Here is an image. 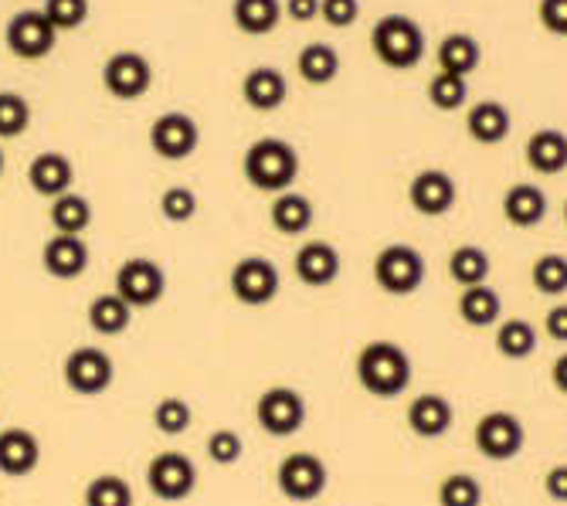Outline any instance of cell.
<instances>
[{
	"instance_id": "obj_1",
	"label": "cell",
	"mask_w": 567,
	"mask_h": 506,
	"mask_svg": "<svg viewBox=\"0 0 567 506\" xmlns=\"http://www.w3.org/2000/svg\"><path fill=\"white\" fill-rule=\"evenodd\" d=\"M353 374H357V384L364 388L371 397H381V401H391V397H401L411 384V358L408 350L394 340H371L360 347L357 361H353Z\"/></svg>"
},
{
	"instance_id": "obj_2",
	"label": "cell",
	"mask_w": 567,
	"mask_h": 506,
	"mask_svg": "<svg viewBox=\"0 0 567 506\" xmlns=\"http://www.w3.org/2000/svg\"><path fill=\"white\" fill-rule=\"evenodd\" d=\"M241 174L255 190H262V194L292 190V184L299 177V154L282 136H262L245 149Z\"/></svg>"
},
{
	"instance_id": "obj_3",
	"label": "cell",
	"mask_w": 567,
	"mask_h": 506,
	"mask_svg": "<svg viewBox=\"0 0 567 506\" xmlns=\"http://www.w3.org/2000/svg\"><path fill=\"white\" fill-rule=\"evenodd\" d=\"M371 52L391 72H411L425 62V28L408 14H388L371 28Z\"/></svg>"
},
{
	"instance_id": "obj_4",
	"label": "cell",
	"mask_w": 567,
	"mask_h": 506,
	"mask_svg": "<svg viewBox=\"0 0 567 506\" xmlns=\"http://www.w3.org/2000/svg\"><path fill=\"white\" fill-rule=\"evenodd\" d=\"M425 276H429V266L415 245L394 241V245H384L374 256V282L388 296H415L425 286Z\"/></svg>"
},
{
	"instance_id": "obj_5",
	"label": "cell",
	"mask_w": 567,
	"mask_h": 506,
	"mask_svg": "<svg viewBox=\"0 0 567 506\" xmlns=\"http://www.w3.org/2000/svg\"><path fill=\"white\" fill-rule=\"evenodd\" d=\"M255 422L272 438H289L306 425V397L289 384H272L255 401Z\"/></svg>"
},
{
	"instance_id": "obj_6",
	"label": "cell",
	"mask_w": 567,
	"mask_h": 506,
	"mask_svg": "<svg viewBox=\"0 0 567 506\" xmlns=\"http://www.w3.org/2000/svg\"><path fill=\"white\" fill-rule=\"evenodd\" d=\"M473 442H476V452L489 463H509L517 459L524 452V442H527V428L524 422L513 415V412H486L476 428H473Z\"/></svg>"
},
{
	"instance_id": "obj_7",
	"label": "cell",
	"mask_w": 567,
	"mask_h": 506,
	"mask_svg": "<svg viewBox=\"0 0 567 506\" xmlns=\"http://www.w3.org/2000/svg\"><path fill=\"white\" fill-rule=\"evenodd\" d=\"M330 483L327 463L317 452H289L276 469V486L292 503H313Z\"/></svg>"
},
{
	"instance_id": "obj_8",
	"label": "cell",
	"mask_w": 567,
	"mask_h": 506,
	"mask_svg": "<svg viewBox=\"0 0 567 506\" xmlns=\"http://www.w3.org/2000/svg\"><path fill=\"white\" fill-rule=\"evenodd\" d=\"M4 44L8 52L21 62H41L55 52L59 44V31L48 24L44 11L41 8H31V11H18L8 28H4Z\"/></svg>"
},
{
	"instance_id": "obj_9",
	"label": "cell",
	"mask_w": 567,
	"mask_h": 506,
	"mask_svg": "<svg viewBox=\"0 0 567 506\" xmlns=\"http://www.w3.org/2000/svg\"><path fill=\"white\" fill-rule=\"evenodd\" d=\"M113 292L130 302V310H150V307H157V302L164 299V292H167V272L146 256L126 259L116 269Z\"/></svg>"
},
{
	"instance_id": "obj_10",
	"label": "cell",
	"mask_w": 567,
	"mask_h": 506,
	"mask_svg": "<svg viewBox=\"0 0 567 506\" xmlns=\"http://www.w3.org/2000/svg\"><path fill=\"white\" fill-rule=\"evenodd\" d=\"M146 489L164 503L187 499L197 489V466L190 463V455L177 448L153 455L146 466Z\"/></svg>"
},
{
	"instance_id": "obj_11",
	"label": "cell",
	"mask_w": 567,
	"mask_h": 506,
	"mask_svg": "<svg viewBox=\"0 0 567 506\" xmlns=\"http://www.w3.org/2000/svg\"><path fill=\"white\" fill-rule=\"evenodd\" d=\"M62 378H65V388L82 394V397H99L113 388V378H116V368H113V358L106 350L99 347H75L65 364H62Z\"/></svg>"
},
{
	"instance_id": "obj_12",
	"label": "cell",
	"mask_w": 567,
	"mask_h": 506,
	"mask_svg": "<svg viewBox=\"0 0 567 506\" xmlns=\"http://www.w3.org/2000/svg\"><path fill=\"white\" fill-rule=\"evenodd\" d=\"M279 286H282L279 269L266 256L238 259L231 276H228V289L241 307H269V302L279 296Z\"/></svg>"
},
{
	"instance_id": "obj_13",
	"label": "cell",
	"mask_w": 567,
	"mask_h": 506,
	"mask_svg": "<svg viewBox=\"0 0 567 506\" xmlns=\"http://www.w3.org/2000/svg\"><path fill=\"white\" fill-rule=\"evenodd\" d=\"M197 143H200V126H197L194 116H187L181 110L161 113L150 126V149L161 161L181 164V161H187L194 154Z\"/></svg>"
},
{
	"instance_id": "obj_14",
	"label": "cell",
	"mask_w": 567,
	"mask_h": 506,
	"mask_svg": "<svg viewBox=\"0 0 567 506\" xmlns=\"http://www.w3.org/2000/svg\"><path fill=\"white\" fill-rule=\"evenodd\" d=\"M102 85L120 103H133V99H143L153 89V65L146 55L123 48V52L110 55L106 65H102Z\"/></svg>"
},
{
	"instance_id": "obj_15",
	"label": "cell",
	"mask_w": 567,
	"mask_h": 506,
	"mask_svg": "<svg viewBox=\"0 0 567 506\" xmlns=\"http://www.w3.org/2000/svg\"><path fill=\"white\" fill-rule=\"evenodd\" d=\"M458 200V184L442 167H425L408 184V205L422 218H445Z\"/></svg>"
},
{
	"instance_id": "obj_16",
	"label": "cell",
	"mask_w": 567,
	"mask_h": 506,
	"mask_svg": "<svg viewBox=\"0 0 567 506\" xmlns=\"http://www.w3.org/2000/svg\"><path fill=\"white\" fill-rule=\"evenodd\" d=\"M41 269L59 279V282H72L89 269V245L82 235H51L41 248Z\"/></svg>"
},
{
	"instance_id": "obj_17",
	"label": "cell",
	"mask_w": 567,
	"mask_h": 506,
	"mask_svg": "<svg viewBox=\"0 0 567 506\" xmlns=\"http://www.w3.org/2000/svg\"><path fill=\"white\" fill-rule=\"evenodd\" d=\"M408 428L415 432L419 438H442L452 432L455 425V409L445 394H435V391H425V394H415L408 401Z\"/></svg>"
},
{
	"instance_id": "obj_18",
	"label": "cell",
	"mask_w": 567,
	"mask_h": 506,
	"mask_svg": "<svg viewBox=\"0 0 567 506\" xmlns=\"http://www.w3.org/2000/svg\"><path fill=\"white\" fill-rule=\"evenodd\" d=\"M292 269H296V279L309 289H323V286H333L337 276H340V251L330 245V241H306L299 245L296 259H292Z\"/></svg>"
},
{
	"instance_id": "obj_19",
	"label": "cell",
	"mask_w": 567,
	"mask_h": 506,
	"mask_svg": "<svg viewBox=\"0 0 567 506\" xmlns=\"http://www.w3.org/2000/svg\"><path fill=\"white\" fill-rule=\"evenodd\" d=\"M241 99H245V106L255 113H276L289 99V82L272 65H255L241 79Z\"/></svg>"
},
{
	"instance_id": "obj_20",
	"label": "cell",
	"mask_w": 567,
	"mask_h": 506,
	"mask_svg": "<svg viewBox=\"0 0 567 506\" xmlns=\"http://www.w3.org/2000/svg\"><path fill=\"white\" fill-rule=\"evenodd\" d=\"M28 184L38 197H48V200H55L62 194L72 190L75 184V164L59 154V149H44V154H38L28 167Z\"/></svg>"
},
{
	"instance_id": "obj_21",
	"label": "cell",
	"mask_w": 567,
	"mask_h": 506,
	"mask_svg": "<svg viewBox=\"0 0 567 506\" xmlns=\"http://www.w3.org/2000/svg\"><path fill=\"white\" fill-rule=\"evenodd\" d=\"M38 463H41V442L34 432L18 425L0 432V476L24 479L38 469Z\"/></svg>"
},
{
	"instance_id": "obj_22",
	"label": "cell",
	"mask_w": 567,
	"mask_h": 506,
	"mask_svg": "<svg viewBox=\"0 0 567 506\" xmlns=\"http://www.w3.org/2000/svg\"><path fill=\"white\" fill-rule=\"evenodd\" d=\"M524 161L540 177H557L567 171V133L557 126L534 130L524 146Z\"/></svg>"
},
{
	"instance_id": "obj_23",
	"label": "cell",
	"mask_w": 567,
	"mask_h": 506,
	"mask_svg": "<svg viewBox=\"0 0 567 506\" xmlns=\"http://www.w3.org/2000/svg\"><path fill=\"white\" fill-rule=\"evenodd\" d=\"M466 133L480 146H499L513 133V113L499 99H483L466 110Z\"/></svg>"
},
{
	"instance_id": "obj_24",
	"label": "cell",
	"mask_w": 567,
	"mask_h": 506,
	"mask_svg": "<svg viewBox=\"0 0 567 506\" xmlns=\"http://www.w3.org/2000/svg\"><path fill=\"white\" fill-rule=\"evenodd\" d=\"M499 208H503L506 225L520 228V231H530V228H537L547 218V194L537 184H527V180L513 184V187H506Z\"/></svg>"
},
{
	"instance_id": "obj_25",
	"label": "cell",
	"mask_w": 567,
	"mask_h": 506,
	"mask_svg": "<svg viewBox=\"0 0 567 506\" xmlns=\"http://www.w3.org/2000/svg\"><path fill=\"white\" fill-rule=\"evenodd\" d=\"M483 65V44L466 34V31H452L439 41V72L470 79Z\"/></svg>"
},
{
	"instance_id": "obj_26",
	"label": "cell",
	"mask_w": 567,
	"mask_h": 506,
	"mask_svg": "<svg viewBox=\"0 0 567 506\" xmlns=\"http://www.w3.org/2000/svg\"><path fill=\"white\" fill-rule=\"evenodd\" d=\"M313 218H317L313 200L299 190L276 194L272 208H269V221L279 235H306L309 228H313Z\"/></svg>"
},
{
	"instance_id": "obj_27",
	"label": "cell",
	"mask_w": 567,
	"mask_h": 506,
	"mask_svg": "<svg viewBox=\"0 0 567 506\" xmlns=\"http://www.w3.org/2000/svg\"><path fill=\"white\" fill-rule=\"evenodd\" d=\"M231 21L248 38H266L282 21L279 0H231Z\"/></svg>"
},
{
	"instance_id": "obj_28",
	"label": "cell",
	"mask_w": 567,
	"mask_h": 506,
	"mask_svg": "<svg viewBox=\"0 0 567 506\" xmlns=\"http://www.w3.org/2000/svg\"><path fill=\"white\" fill-rule=\"evenodd\" d=\"M458 317H462V323H470L476 330L496 327L499 317H503V299L489 282L470 286V289H462V296H458Z\"/></svg>"
},
{
	"instance_id": "obj_29",
	"label": "cell",
	"mask_w": 567,
	"mask_h": 506,
	"mask_svg": "<svg viewBox=\"0 0 567 506\" xmlns=\"http://www.w3.org/2000/svg\"><path fill=\"white\" fill-rule=\"evenodd\" d=\"M89 327L99 333V337H120L126 333V327L133 323V310H130V302L120 299L116 292H99L92 302H89Z\"/></svg>"
},
{
	"instance_id": "obj_30",
	"label": "cell",
	"mask_w": 567,
	"mask_h": 506,
	"mask_svg": "<svg viewBox=\"0 0 567 506\" xmlns=\"http://www.w3.org/2000/svg\"><path fill=\"white\" fill-rule=\"evenodd\" d=\"M296 72L306 85H330L340 75V52L333 44L309 41L296 59Z\"/></svg>"
},
{
	"instance_id": "obj_31",
	"label": "cell",
	"mask_w": 567,
	"mask_h": 506,
	"mask_svg": "<svg viewBox=\"0 0 567 506\" xmlns=\"http://www.w3.org/2000/svg\"><path fill=\"white\" fill-rule=\"evenodd\" d=\"M493 272V259L483 245H458L449 256V276L458 289L483 286Z\"/></svg>"
},
{
	"instance_id": "obj_32",
	"label": "cell",
	"mask_w": 567,
	"mask_h": 506,
	"mask_svg": "<svg viewBox=\"0 0 567 506\" xmlns=\"http://www.w3.org/2000/svg\"><path fill=\"white\" fill-rule=\"evenodd\" d=\"M537 340H540L537 327L530 320H520V317L499 320L496 333H493V343L499 350V358H506V361H527V358H534Z\"/></svg>"
},
{
	"instance_id": "obj_33",
	"label": "cell",
	"mask_w": 567,
	"mask_h": 506,
	"mask_svg": "<svg viewBox=\"0 0 567 506\" xmlns=\"http://www.w3.org/2000/svg\"><path fill=\"white\" fill-rule=\"evenodd\" d=\"M48 221L59 235H85V228L92 225V205L89 197L69 190L62 197L51 200V211H48Z\"/></svg>"
},
{
	"instance_id": "obj_34",
	"label": "cell",
	"mask_w": 567,
	"mask_h": 506,
	"mask_svg": "<svg viewBox=\"0 0 567 506\" xmlns=\"http://www.w3.org/2000/svg\"><path fill=\"white\" fill-rule=\"evenodd\" d=\"M530 282L540 296H564L567 292V256L560 251H544L530 266Z\"/></svg>"
},
{
	"instance_id": "obj_35",
	"label": "cell",
	"mask_w": 567,
	"mask_h": 506,
	"mask_svg": "<svg viewBox=\"0 0 567 506\" xmlns=\"http://www.w3.org/2000/svg\"><path fill=\"white\" fill-rule=\"evenodd\" d=\"M85 506H133V486L120 473H102L85 486Z\"/></svg>"
},
{
	"instance_id": "obj_36",
	"label": "cell",
	"mask_w": 567,
	"mask_h": 506,
	"mask_svg": "<svg viewBox=\"0 0 567 506\" xmlns=\"http://www.w3.org/2000/svg\"><path fill=\"white\" fill-rule=\"evenodd\" d=\"M470 99V82L458 79V75H449V72H435L429 79V103L439 110V113H455L466 106Z\"/></svg>"
},
{
	"instance_id": "obj_37",
	"label": "cell",
	"mask_w": 567,
	"mask_h": 506,
	"mask_svg": "<svg viewBox=\"0 0 567 506\" xmlns=\"http://www.w3.org/2000/svg\"><path fill=\"white\" fill-rule=\"evenodd\" d=\"M486 493L473 473H449L439 483V506H483Z\"/></svg>"
},
{
	"instance_id": "obj_38",
	"label": "cell",
	"mask_w": 567,
	"mask_h": 506,
	"mask_svg": "<svg viewBox=\"0 0 567 506\" xmlns=\"http://www.w3.org/2000/svg\"><path fill=\"white\" fill-rule=\"evenodd\" d=\"M31 126V106L28 99L14 89L0 92V140H18Z\"/></svg>"
},
{
	"instance_id": "obj_39",
	"label": "cell",
	"mask_w": 567,
	"mask_h": 506,
	"mask_svg": "<svg viewBox=\"0 0 567 506\" xmlns=\"http://www.w3.org/2000/svg\"><path fill=\"white\" fill-rule=\"evenodd\" d=\"M194 422V412L184 397H161L157 409H153V428L164 435H184Z\"/></svg>"
},
{
	"instance_id": "obj_40",
	"label": "cell",
	"mask_w": 567,
	"mask_h": 506,
	"mask_svg": "<svg viewBox=\"0 0 567 506\" xmlns=\"http://www.w3.org/2000/svg\"><path fill=\"white\" fill-rule=\"evenodd\" d=\"M48 24L55 28L59 34L75 31L89 21V0H44L41 4Z\"/></svg>"
},
{
	"instance_id": "obj_41",
	"label": "cell",
	"mask_w": 567,
	"mask_h": 506,
	"mask_svg": "<svg viewBox=\"0 0 567 506\" xmlns=\"http://www.w3.org/2000/svg\"><path fill=\"white\" fill-rule=\"evenodd\" d=\"M161 215L171 221V225H184L197 215V194L190 187H167L161 194Z\"/></svg>"
},
{
	"instance_id": "obj_42",
	"label": "cell",
	"mask_w": 567,
	"mask_h": 506,
	"mask_svg": "<svg viewBox=\"0 0 567 506\" xmlns=\"http://www.w3.org/2000/svg\"><path fill=\"white\" fill-rule=\"evenodd\" d=\"M245 452V442L235 428H218L208 435V459L218 466H235Z\"/></svg>"
},
{
	"instance_id": "obj_43",
	"label": "cell",
	"mask_w": 567,
	"mask_h": 506,
	"mask_svg": "<svg viewBox=\"0 0 567 506\" xmlns=\"http://www.w3.org/2000/svg\"><path fill=\"white\" fill-rule=\"evenodd\" d=\"M357 18H360V0H320V21H327L337 31L357 24Z\"/></svg>"
},
{
	"instance_id": "obj_44",
	"label": "cell",
	"mask_w": 567,
	"mask_h": 506,
	"mask_svg": "<svg viewBox=\"0 0 567 506\" xmlns=\"http://www.w3.org/2000/svg\"><path fill=\"white\" fill-rule=\"evenodd\" d=\"M537 21L547 34L567 38V0H540L537 4Z\"/></svg>"
},
{
	"instance_id": "obj_45",
	"label": "cell",
	"mask_w": 567,
	"mask_h": 506,
	"mask_svg": "<svg viewBox=\"0 0 567 506\" xmlns=\"http://www.w3.org/2000/svg\"><path fill=\"white\" fill-rule=\"evenodd\" d=\"M544 333L557 343H567V302H554L544 317Z\"/></svg>"
},
{
	"instance_id": "obj_46",
	"label": "cell",
	"mask_w": 567,
	"mask_h": 506,
	"mask_svg": "<svg viewBox=\"0 0 567 506\" xmlns=\"http://www.w3.org/2000/svg\"><path fill=\"white\" fill-rule=\"evenodd\" d=\"M544 493L554 503H567V463H557L544 473Z\"/></svg>"
},
{
	"instance_id": "obj_47",
	"label": "cell",
	"mask_w": 567,
	"mask_h": 506,
	"mask_svg": "<svg viewBox=\"0 0 567 506\" xmlns=\"http://www.w3.org/2000/svg\"><path fill=\"white\" fill-rule=\"evenodd\" d=\"M282 14L296 24H309L320 18V0H286Z\"/></svg>"
},
{
	"instance_id": "obj_48",
	"label": "cell",
	"mask_w": 567,
	"mask_h": 506,
	"mask_svg": "<svg viewBox=\"0 0 567 506\" xmlns=\"http://www.w3.org/2000/svg\"><path fill=\"white\" fill-rule=\"evenodd\" d=\"M550 384H554L560 394H567V353H560V358L550 364Z\"/></svg>"
},
{
	"instance_id": "obj_49",
	"label": "cell",
	"mask_w": 567,
	"mask_h": 506,
	"mask_svg": "<svg viewBox=\"0 0 567 506\" xmlns=\"http://www.w3.org/2000/svg\"><path fill=\"white\" fill-rule=\"evenodd\" d=\"M0 174H4V149H0Z\"/></svg>"
},
{
	"instance_id": "obj_50",
	"label": "cell",
	"mask_w": 567,
	"mask_h": 506,
	"mask_svg": "<svg viewBox=\"0 0 567 506\" xmlns=\"http://www.w3.org/2000/svg\"><path fill=\"white\" fill-rule=\"evenodd\" d=\"M564 225H567V200H564Z\"/></svg>"
}]
</instances>
